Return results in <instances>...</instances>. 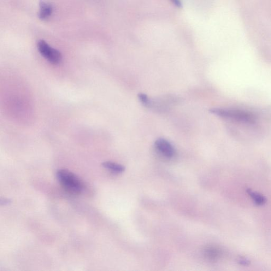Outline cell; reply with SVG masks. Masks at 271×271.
<instances>
[{
	"mask_svg": "<svg viewBox=\"0 0 271 271\" xmlns=\"http://www.w3.org/2000/svg\"><path fill=\"white\" fill-rule=\"evenodd\" d=\"M52 13V5L45 1L40 2V11L39 17L41 19L45 20L49 17Z\"/></svg>",
	"mask_w": 271,
	"mask_h": 271,
	"instance_id": "obj_5",
	"label": "cell"
},
{
	"mask_svg": "<svg viewBox=\"0 0 271 271\" xmlns=\"http://www.w3.org/2000/svg\"><path fill=\"white\" fill-rule=\"evenodd\" d=\"M38 49L41 55L51 63L54 65L60 64L62 60L61 53L58 50L52 48L44 40H39L37 44Z\"/></svg>",
	"mask_w": 271,
	"mask_h": 271,
	"instance_id": "obj_3",
	"label": "cell"
},
{
	"mask_svg": "<svg viewBox=\"0 0 271 271\" xmlns=\"http://www.w3.org/2000/svg\"><path fill=\"white\" fill-rule=\"evenodd\" d=\"M210 112L218 116L246 124H253L256 121L254 115L244 110L213 108L210 109Z\"/></svg>",
	"mask_w": 271,
	"mask_h": 271,
	"instance_id": "obj_1",
	"label": "cell"
},
{
	"mask_svg": "<svg viewBox=\"0 0 271 271\" xmlns=\"http://www.w3.org/2000/svg\"><path fill=\"white\" fill-rule=\"evenodd\" d=\"M173 3L178 6V7H181V3L180 0H172Z\"/></svg>",
	"mask_w": 271,
	"mask_h": 271,
	"instance_id": "obj_10",
	"label": "cell"
},
{
	"mask_svg": "<svg viewBox=\"0 0 271 271\" xmlns=\"http://www.w3.org/2000/svg\"><path fill=\"white\" fill-rule=\"evenodd\" d=\"M220 251L213 246L207 247L204 250L205 257L211 261L216 260L220 257Z\"/></svg>",
	"mask_w": 271,
	"mask_h": 271,
	"instance_id": "obj_6",
	"label": "cell"
},
{
	"mask_svg": "<svg viewBox=\"0 0 271 271\" xmlns=\"http://www.w3.org/2000/svg\"><path fill=\"white\" fill-rule=\"evenodd\" d=\"M11 201L10 199H2L1 200V204L3 205L8 204L11 203Z\"/></svg>",
	"mask_w": 271,
	"mask_h": 271,
	"instance_id": "obj_9",
	"label": "cell"
},
{
	"mask_svg": "<svg viewBox=\"0 0 271 271\" xmlns=\"http://www.w3.org/2000/svg\"><path fill=\"white\" fill-rule=\"evenodd\" d=\"M138 96L141 102L146 107L149 108L151 100L144 93H139Z\"/></svg>",
	"mask_w": 271,
	"mask_h": 271,
	"instance_id": "obj_8",
	"label": "cell"
},
{
	"mask_svg": "<svg viewBox=\"0 0 271 271\" xmlns=\"http://www.w3.org/2000/svg\"><path fill=\"white\" fill-rule=\"evenodd\" d=\"M102 165L104 168L115 173H121L125 170V167L122 165L112 162H105Z\"/></svg>",
	"mask_w": 271,
	"mask_h": 271,
	"instance_id": "obj_7",
	"label": "cell"
},
{
	"mask_svg": "<svg viewBox=\"0 0 271 271\" xmlns=\"http://www.w3.org/2000/svg\"><path fill=\"white\" fill-rule=\"evenodd\" d=\"M57 178L67 191L74 194H80L84 190V184L75 174L67 169L58 170Z\"/></svg>",
	"mask_w": 271,
	"mask_h": 271,
	"instance_id": "obj_2",
	"label": "cell"
},
{
	"mask_svg": "<svg viewBox=\"0 0 271 271\" xmlns=\"http://www.w3.org/2000/svg\"><path fill=\"white\" fill-rule=\"evenodd\" d=\"M155 146L156 150L164 157L170 158L175 155L173 146L166 139H158L155 142Z\"/></svg>",
	"mask_w": 271,
	"mask_h": 271,
	"instance_id": "obj_4",
	"label": "cell"
}]
</instances>
